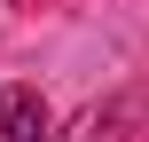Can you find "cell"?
<instances>
[{"label": "cell", "instance_id": "obj_1", "mask_svg": "<svg viewBox=\"0 0 149 142\" xmlns=\"http://www.w3.org/2000/svg\"><path fill=\"white\" fill-rule=\"evenodd\" d=\"M0 142H47V103H39V87H0Z\"/></svg>", "mask_w": 149, "mask_h": 142}]
</instances>
